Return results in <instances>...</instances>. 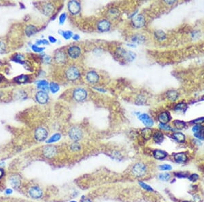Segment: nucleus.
Masks as SVG:
<instances>
[{"label": "nucleus", "mask_w": 204, "mask_h": 202, "mask_svg": "<svg viewBox=\"0 0 204 202\" xmlns=\"http://www.w3.org/2000/svg\"><path fill=\"white\" fill-rule=\"evenodd\" d=\"M3 175H4V171H3V169L0 168V178H2Z\"/></svg>", "instance_id": "nucleus-52"}, {"label": "nucleus", "mask_w": 204, "mask_h": 202, "mask_svg": "<svg viewBox=\"0 0 204 202\" xmlns=\"http://www.w3.org/2000/svg\"><path fill=\"white\" fill-rule=\"evenodd\" d=\"M145 23H146V21L142 15L135 16L132 19L133 26L137 29L142 28V27L144 26Z\"/></svg>", "instance_id": "nucleus-7"}, {"label": "nucleus", "mask_w": 204, "mask_h": 202, "mask_svg": "<svg viewBox=\"0 0 204 202\" xmlns=\"http://www.w3.org/2000/svg\"><path fill=\"white\" fill-rule=\"evenodd\" d=\"M203 122H204V117H201L191 122V123H195V124H201V123Z\"/></svg>", "instance_id": "nucleus-47"}, {"label": "nucleus", "mask_w": 204, "mask_h": 202, "mask_svg": "<svg viewBox=\"0 0 204 202\" xmlns=\"http://www.w3.org/2000/svg\"><path fill=\"white\" fill-rule=\"evenodd\" d=\"M73 97L76 101L82 102L87 99V92L83 88H77L74 91Z\"/></svg>", "instance_id": "nucleus-4"}, {"label": "nucleus", "mask_w": 204, "mask_h": 202, "mask_svg": "<svg viewBox=\"0 0 204 202\" xmlns=\"http://www.w3.org/2000/svg\"><path fill=\"white\" fill-rule=\"evenodd\" d=\"M171 119L170 113L167 112H163L158 116V120L161 124H167Z\"/></svg>", "instance_id": "nucleus-17"}, {"label": "nucleus", "mask_w": 204, "mask_h": 202, "mask_svg": "<svg viewBox=\"0 0 204 202\" xmlns=\"http://www.w3.org/2000/svg\"><path fill=\"white\" fill-rule=\"evenodd\" d=\"M48 40L50 43H55L57 42V39L53 36H49Z\"/></svg>", "instance_id": "nucleus-51"}, {"label": "nucleus", "mask_w": 204, "mask_h": 202, "mask_svg": "<svg viewBox=\"0 0 204 202\" xmlns=\"http://www.w3.org/2000/svg\"><path fill=\"white\" fill-rule=\"evenodd\" d=\"M14 61L16 62L20 63H23V61H24V57L21 54H19V55H15L14 57Z\"/></svg>", "instance_id": "nucleus-40"}, {"label": "nucleus", "mask_w": 204, "mask_h": 202, "mask_svg": "<svg viewBox=\"0 0 204 202\" xmlns=\"http://www.w3.org/2000/svg\"><path fill=\"white\" fill-rule=\"evenodd\" d=\"M132 40L133 42L138 43V44H140V43L144 42L145 38L143 36H141V35H135L132 38Z\"/></svg>", "instance_id": "nucleus-32"}, {"label": "nucleus", "mask_w": 204, "mask_h": 202, "mask_svg": "<svg viewBox=\"0 0 204 202\" xmlns=\"http://www.w3.org/2000/svg\"><path fill=\"white\" fill-rule=\"evenodd\" d=\"M6 50V46L5 43L0 40V53H4Z\"/></svg>", "instance_id": "nucleus-46"}, {"label": "nucleus", "mask_w": 204, "mask_h": 202, "mask_svg": "<svg viewBox=\"0 0 204 202\" xmlns=\"http://www.w3.org/2000/svg\"><path fill=\"white\" fill-rule=\"evenodd\" d=\"M70 202H76V201H70Z\"/></svg>", "instance_id": "nucleus-58"}, {"label": "nucleus", "mask_w": 204, "mask_h": 202, "mask_svg": "<svg viewBox=\"0 0 204 202\" xmlns=\"http://www.w3.org/2000/svg\"><path fill=\"white\" fill-rule=\"evenodd\" d=\"M81 202H91V201L89 199H84L82 200Z\"/></svg>", "instance_id": "nucleus-55"}, {"label": "nucleus", "mask_w": 204, "mask_h": 202, "mask_svg": "<svg viewBox=\"0 0 204 202\" xmlns=\"http://www.w3.org/2000/svg\"><path fill=\"white\" fill-rule=\"evenodd\" d=\"M154 36H155V38L157 39L158 40H164L166 38V34L165 33L164 31L161 30H158L155 31Z\"/></svg>", "instance_id": "nucleus-28"}, {"label": "nucleus", "mask_w": 204, "mask_h": 202, "mask_svg": "<svg viewBox=\"0 0 204 202\" xmlns=\"http://www.w3.org/2000/svg\"><path fill=\"white\" fill-rule=\"evenodd\" d=\"M42 13L46 16H50L54 11V5L50 2H46L43 4L42 7Z\"/></svg>", "instance_id": "nucleus-12"}, {"label": "nucleus", "mask_w": 204, "mask_h": 202, "mask_svg": "<svg viewBox=\"0 0 204 202\" xmlns=\"http://www.w3.org/2000/svg\"><path fill=\"white\" fill-rule=\"evenodd\" d=\"M1 78L0 77V82H1Z\"/></svg>", "instance_id": "nucleus-57"}, {"label": "nucleus", "mask_w": 204, "mask_h": 202, "mask_svg": "<svg viewBox=\"0 0 204 202\" xmlns=\"http://www.w3.org/2000/svg\"><path fill=\"white\" fill-rule=\"evenodd\" d=\"M14 80L17 83L25 84V83H27V82L29 81V77L28 76L23 75H23L17 76V77L14 79Z\"/></svg>", "instance_id": "nucleus-25"}, {"label": "nucleus", "mask_w": 204, "mask_h": 202, "mask_svg": "<svg viewBox=\"0 0 204 202\" xmlns=\"http://www.w3.org/2000/svg\"><path fill=\"white\" fill-rule=\"evenodd\" d=\"M167 155H168L167 152L164 150H154L153 151V156H154V157L156 159H159V160L163 159L167 157Z\"/></svg>", "instance_id": "nucleus-19"}, {"label": "nucleus", "mask_w": 204, "mask_h": 202, "mask_svg": "<svg viewBox=\"0 0 204 202\" xmlns=\"http://www.w3.org/2000/svg\"><path fill=\"white\" fill-rule=\"evenodd\" d=\"M37 87L38 89H41V91H47L49 89V85L48 82L45 80H39L36 82Z\"/></svg>", "instance_id": "nucleus-20"}, {"label": "nucleus", "mask_w": 204, "mask_h": 202, "mask_svg": "<svg viewBox=\"0 0 204 202\" xmlns=\"http://www.w3.org/2000/svg\"><path fill=\"white\" fill-rule=\"evenodd\" d=\"M48 95L44 91H40L37 92L36 95V99L40 104H46L48 101Z\"/></svg>", "instance_id": "nucleus-8"}, {"label": "nucleus", "mask_w": 204, "mask_h": 202, "mask_svg": "<svg viewBox=\"0 0 204 202\" xmlns=\"http://www.w3.org/2000/svg\"><path fill=\"white\" fill-rule=\"evenodd\" d=\"M68 10L72 14L76 15L80 11V4L77 1H70L68 3Z\"/></svg>", "instance_id": "nucleus-6"}, {"label": "nucleus", "mask_w": 204, "mask_h": 202, "mask_svg": "<svg viewBox=\"0 0 204 202\" xmlns=\"http://www.w3.org/2000/svg\"><path fill=\"white\" fill-rule=\"evenodd\" d=\"M110 14L112 18H117L119 16V11L117 9L112 8L109 11Z\"/></svg>", "instance_id": "nucleus-36"}, {"label": "nucleus", "mask_w": 204, "mask_h": 202, "mask_svg": "<svg viewBox=\"0 0 204 202\" xmlns=\"http://www.w3.org/2000/svg\"><path fill=\"white\" fill-rule=\"evenodd\" d=\"M49 89H50L51 93H56L59 91V86L55 82H50L49 85Z\"/></svg>", "instance_id": "nucleus-30"}, {"label": "nucleus", "mask_w": 204, "mask_h": 202, "mask_svg": "<svg viewBox=\"0 0 204 202\" xmlns=\"http://www.w3.org/2000/svg\"><path fill=\"white\" fill-rule=\"evenodd\" d=\"M31 48H32L33 51L36 52H41L45 49V48H44V47H39L38 45L36 44L32 45V46H31Z\"/></svg>", "instance_id": "nucleus-38"}, {"label": "nucleus", "mask_w": 204, "mask_h": 202, "mask_svg": "<svg viewBox=\"0 0 204 202\" xmlns=\"http://www.w3.org/2000/svg\"><path fill=\"white\" fill-rule=\"evenodd\" d=\"M187 108V105L184 103H178L175 106V110L176 111H184Z\"/></svg>", "instance_id": "nucleus-34"}, {"label": "nucleus", "mask_w": 204, "mask_h": 202, "mask_svg": "<svg viewBox=\"0 0 204 202\" xmlns=\"http://www.w3.org/2000/svg\"><path fill=\"white\" fill-rule=\"evenodd\" d=\"M68 53L71 58L76 59L81 54V49L78 46H72L68 48Z\"/></svg>", "instance_id": "nucleus-10"}, {"label": "nucleus", "mask_w": 204, "mask_h": 202, "mask_svg": "<svg viewBox=\"0 0 204 202\" xmlns=\"http://www.w3.org/2000/svg\"><path fill=\"white\" fill-rule=\"evenodd\" d=\"M110 22L108 20H106V19H103V20L99 21L97 25V29L101 32L108 31L110 29Z\"/></svg>", "instance_id": "nucleus-11"}, {"label": "nucleus", "mask_w": 204, "mask_h": 202, "mask_svg": "<svg viewBox=\"0 0 204 202\" xmlns=\"http://www.w3.org/2000/svg\"><path fill=\"white\" fill-rule=\"evenodd\" d=\"M146 171L147 168L146 165L142 163H138L135 164L131 170L133 175L138 178L144 176L146 174Z\"/></svg>", "instance_id": "nucleus-1"}, {"label": "nucleus", "mask_w": 204, "mask_h": 202, "mask_svg": "<svg viewBox=\"0 0 204 202\" xmlns=\"http://www.w3.org/2000/svg\"><path fill=\"white\" fill-rule=\"evenodd\" d=\"M73 39L74 40H78L80 39V36L78 35H75V36H73Z\"/></svg>", "instance_id": "nucleus-54"}, {"label": "nucleus", "mask_w": 204, "mask_h": 202, "mask_svg": "<svg viewBox=\"0 0 204 202\" xmlns=\"http://www.w3.org/2000/svg\"><path fill=\"white\" fill-rule=\"evenodd\" d=\"M183 202H191V201H184Z\"/></svg>", "instance_id": "nucleus-56"}, {"label": "nucleus", "mask_w": 204, "mask_h": 202, "mask_svg": "<svg viewBox=\"0 0 204 202\" xmlns=\"http://www.w3.org/2000/svg\"><path fill=\"white\" fill-rule=\"evenodd\" d=\"M66 78L70 81H75L78 80L80 76L79 70L76 66H70L65 71Z\"/></svg>", "instance_id": "nucleus-2"}, {"label": "nucleus", "mask_w": 204, "mask_h": 202, "mask_svg": "<svg viewBox=\"0 0 204 202\" xmlns=\"http://www.w3.org/2000/svg\"><path fill=\"white\" fill-rule=\"evenodd\" d=\"M57 153V149L53 146H48L43 149V154L47 158H52Z\"/></svg>", "instance_id": "nucleus-15"}, {"label": "nucleus", "mask_w": 204, "mask_h": 202, "mask_svg": "<svg viewBox=\"0 0 204 202\" xmlns=\"http://www.w3.org/2000/svg\"><path fill=\"white\" fill-rule=\"evenodd\" d=\"M174 175L178 178H186L189 176L186 172H176L174 173Z\"/></svg>", "instance_id": "nucleus-45"}, {"label": "nucleus", "mask_w": 204, "mask_h": 202, "mask_svg": "<svg viewBox=\"0 0 204 202\" xmlns=\"http://www.w3.org/2000/svg\"><path fill=\"white\" fill-rule=\"evenodd\" d=\"M25 34L27 35V36H31L33 35H34L37 31H38V29L36 26L33 25H29L28 26L26 27L25 28Z\"/></svg>", "instance_id": "nucleus-21"}, {"label": "nucleus", "mask_w": 204, "mask_h": 202, "mask_svg": "<svg viewBox=\"0 0 204 202\" xmlns=\"http://www.w3.org/2000/svg\"><path fill=\"white\" fill-rule=\"evenodd\" d=\"M71 149L73 151H78V150H80V144H78V143H77L76 142H74L73 144H72L71 145Z\"/></svg>", "instance_id": "nucleus-42"}, {"label": "nucleus", "mask_w": 204, "mask_h": 202, "mask_svg": "<svg viewBox=\"0 0 204 202\" xmlns=\"http://www.w3.org/2000/svg\"><path fill=\"white\" fill-rule=\"evenodd\" d=\"M172 138H173L174 140L177 141L178 142L180 143H183L185 140V136L183 134V133H180V132H176L174 133L173 135H172Z\"/></svg>", "instance_id": "nucleus-23"}, {"label": "nucleus", "mask_w": 204, "mask_h": 202, "mask_svg": "<svg viewBox=\"0 0 204 202\" xmlns=\"http://www.w3.org/2000/svg\"><path fill=\"white\" fill-rule=\"evenodd\" d=\"M170 178H171V175L167 173L160 174L159 175V179L161 180V181H168L170 179Z\"/></svg>", "instance_id": "nucleus-35"}, {"label": "nucleus", "mask_w": 204, "mask_h": 202, "mask_svg": "<svg viewBox=\"0 0 204 202\" xmlns=\"http://www.w3.org/2000/svg\"><path fill=\"white\" fill-rule=\"evenodd\" d=\"M173 124L175 127L177 129H180V130H181V129H183L184 127L186 126V123L184 122V121H180V120H176L174 121L173 122Z\"/></svg>", "instance_id": "nucleus-29"}, {"label": "nucleus", "mask_w": 204, "mask_h": 202, "mask_svg": "<svg viewBox=\"0 0 204 202\" xmlns=\"http://www.w3.org/2000/svg\"><path fill=\"white\" fill-rule=\"evenodd\" d=\"M44 61H46L48 63V62H50V57H48V56H46L44 57Z\"/></svg>", "instance_id": "nucleus-53"}, {"label": "nucleus", "mask_w": 204, "mask_h": 202, "mask_svg": "<svg viewBox=\"0 0 204 202\" xmlns=\"http://www.w3.org/2000/svg\"><path fill=\"white\" fill-rule=\"evenodd\" d=\"M199 176H198V174H191V175L189 176V177H188V178H189V180H190V181H191V182H195V181H197V180L199 179Z\"/></svg>", "instance_id": "nucleus-44"}, {"label": "nucleus", "mask_w": 204, "mask_h": 202, "mask_svg": "<svg viewBox=\"0 0 204 202\" xmlns=\"http://www.w3.org/2000/svg\"><path fill=\"white\" fill-rule=\"evenodd\" d=\"M66 18H67L66 13H62L59 16V23L61 25L63 24L64 22L66 20Z\"/></svg>", "instance_id": "nucleus-43"}, {"label": "nucleus", "mask_w": 204, "mask_h": 202, "mask_svg": "<svg viewBox=\"0 0 204 202\" xmlns=\"http://www.w3.org/2000/svg\"><path fill=\"white\" fill-rule=\"evenodd\" d=\"M34 136L38 142H42L46 140L48 137V131L44 127H39L35 131Z\"/></svg>", "instance_id": "nucleus-5"}, {"label": "nucleus", "mask_w": 204, "mask_h": 202, "mask_svg": "<svg viewBox=\"0 0 204 202\" xmlns=\"http://www.w3.org/2000/svg\"><path fill=\"white\" fill-rule=\"evenodd\" d=\"M159 169L161 171H167V170H171L172 169V166L168 164H164L159 166Z\"/></svg>", "instance_id": "nucleus-39"}, {"label": "nucleus", "mask_w": 204, "mask_h": 202, "mask_svg": "<svg viewBox=\"0 0 204 202\" xmlns=\"http://www.w3.org/2000/svg\"><path fill=\"white\" fill-rule=\"evenodd\" d=\"M159 128L161 129L162 130H165V131H173V129L171 127L169 126V125H166V124H161V123H160L159 125Z\"/></svg>", "instance_id": "nucleus-41"}, {"label": "nucleus", "mask_w": 204, "mask_h": 202, "mask_svg": "<svg viewBox=\"0 0 204 202\" xmlns=\"http://www.w3.org/2000/svg\"><path fill=\"white\" fill-rule=\"evenodd\" d=\"M139 120L142 121V122L144 123V125H146L147 127H152L154 123H153L152 119L149 117L148 114H142L139 115L138 117Z\"/></svg>", "instance_id": "nucleus-16"}, {"label": "nucleus", "mask_w": 204, "mask_h": 202, "mask_svg": "<svg viewBox=\"0 0 204 202\" xmlns=\"http://www.w3.org/2000/svg\"><path fill=\"white\" fill-rule=\"evenodd\" d=\"M61 136L60 133H55L53 136H51L50 138L46 141V142L48 143V144H50V143L57 142L58 140H59L61 139Z\"/></svg>", "instance_id": "nucleus-31"}, {"label": "nucleus", "mask_w": 204, "mask_h": 202, "mask_svg": "<svg viewBox=\"0 0 204 202\" xmlns=\"http://www.w3.org/2000/svg\"><path fill=\"white\" fill-rule=\"evenodd\" d=\"M69 137L74 142H78L81 140L83 136L82 131L78 127H73L70 129L69 131Z\"/></svg>", "instance_id": "nucleus-3"}, {"label": "nucleus", "mask_w": 204, "mask_h": 202, "mask_svg": "<svg viewBox=\"0 0 204 202\" xmlns=\"http://www.w3.org/2000/svg\"><path fill=\"white\" fill-rule=\"evenodd\" d=\"M139 184H140V185L143 188V189H144V190H146V191H153L152 188L150 187L149 185H148L147 184L144 183V182H139Z\"/></svg>", "instance_id": "nucleus-37"}, {"label": "nucleus", "mask_w": 204, "mask_h": 202, "mask_svg": "<svg viewBox=\"0 0 204 202\" xmlns=\"http://www.w3.org/2000/svg\"><path fill=\"white\" fill-rule=\"evenodd\" d=\"M167 97L168 99H170V101H174L178 99V93L175 90H171L169 91L167 93Z\"/></svg>", "instance_id": "nucleus-24"}, {"label": "nucleus", "mask_w": 204, "mask_h": 202, "mask_svg": "<svg viewBox=\"0 0 204 202\" xmlns=\"http://www.w3.org/2000/svg\"><path fill=\"white\" fill-rule=\"evenodd\" d=\"M174 160L178 163H184L187 161V156L184 152H179L174 154Z\"/></svg>", "instance_id": "nucleus-18"}, {"label": "nucleus", "mask_w": 204, "mask_h": 202, "mask_svg": "<svg viewBox=\"0 0 204 202\" xmlns=\"http://www.w3.org/2000/svg\"><path fill=\"white\" fill-rule=\"evenodd\" d=\"M59 32L61 33V34L62 35L63 37L65 40H69V39L72 38V37H73V33L70 31H59Z\"/></svg>", "instance_id": "nucleus-33"}, {"label": "nucleus", "mask_w": 204, "mask_h": 202, "mask_svg": "<svg viewBox=\"0 0 204 202\" xmlns=\"http://www.w3.org/2000/svg\"><path fill=\"white\" fill-rule=\"evenodd\" d=\"M54 59L58 64H63L67 61V56L62 50H58L54 54Z\"/></svg>", "instance_id": "nucleus-13"}, {"label": "nucleus", "mask_w": 204, "mask_h": 202, "mask_svg": "<svg viewBox=\"0 0 204 202\" xmlns=\"http://www.w3.org/2000/svg\"><path fill=\"white\" fill-rule=\"evenodd\" d=\"M10 184L13 187L18 188L21 184V180L18 176H12L10 178Z\"/></svg>", "instance_id": "nucleus-27"}, {"label": "nucleus", "mask_w": 204, "mask_h": 202, "mask_svg": "<svg viewBox=\"0 0 204 202\" xmlns=\"http://www.w3.org/2000/svg\"><path fill=\"white\" fill-rule=\"evenodd\" d=\"M200 130H201V127L199 126V125H195V126H194L193 129H192V131H193L194 133L199 132Z\"/></svg>", "instance_id": "nucleus-49"}, {"label": "nucleus", "mask_w": 204, "mask_h": 202, "mask_svg": "<svg viewBox=\"0 0 204 202\" xmlns=\"http://www.w3.org/2000/svg\"><path fill=\"white\" fill-rule=\"evenodd\" d=\"M86 79H87V80L89 83L95 84L99 81V76L96 72L89 71L87 72V75H86Z\"/></svg>", "instance_id": "nucleus-14"}, {"label": "nucleus", "mask_w": 204, "mask_h": 202, "mask_svg": "<svg viewBox=\"0 0 204 202\" xmlns=\"http://www.w3.org/2000/svg\"><path fill=\"white\" fill-rule=\"evenodd\" d=\"M37 44H44V45H47L49 44V42L46 40H38L37 42Z\"/></svg>", "instance_id": "nucleus-50"}, {"label": "nucleus", "mask_w": 204, "mask_h": 202, "mask_svg": "<svg viewBox=\"0 0 204 202\" xmlns=\"http://www.w3.org/2000/svg\"><path fill=\"white\" fill-rule=\"evenodd\" d=\"M29 195L33 199H39V198L42 197L43 193L42 189L40 187H38V186H33V187L29 189Z\"/></svg>", "instance_id": "nucleus-9"}, {"label": "nucleus", "mask_w": 204, "mask_h": 202, "mask_svg": "<svg viewBox=\"0 0 204 202\" xmlns=\"http://www.w3.org/2000/svg\"><path fill=\"white\" fill-rule=\"evenodd\" d=\"M153 140L156 143H161L164 140V136L162 132L161 131H156V133H154L153 135Z\"/></svg>", "instance_id": "nucleus-22"}, {"label": "nucleus", "mask_w": 204, "mask_h": 202, "mask_svg": "<svg viewBox=\"0 0 204 202\" xmlns=\"http://www.w3.org/2000/svg\"><path fill=\"white\" fill-rule=\"evenodd\" d=\"M152 130H151L150 128H148V127L143 129L142 130V136L145 140H149V139L152 137Z\"/></svg>", "instance_id": "nucleus-26"}, {"label": "nucleus", "mask_w": 204, "mask_h": 202, "mask_svg": "<svg viewBox=\"0 0 204 202\" xmlns=\"http://www.w3.org/2000/svg\"><path fill=\"white\" fill-rule=\"evenodd\" d=\"M194 136H195V137H196L197 138L199 139V140H203V139L204 138L203 136L201 134V133L200 132V131H199V132H197V133H194Z\"/></svg>", "instance_id": "nucleus-48"}, {"label": "nucleus", "mask_w": 204, "mask_h": 202, "mask_svg": "<svg viewBox=\"0 0 204 202\" xmlns=\"http://www.w3.org/2000/svg\"><path fill=\"white\" fill-rule=\"evenodd\" d=\"M203 133H204V131H203Z\"/></svg>", "instance_id": "nucleus-59"}]
</instances>
